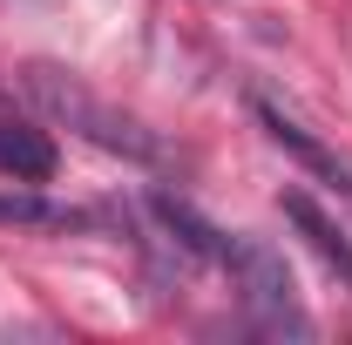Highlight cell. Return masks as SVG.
<instances>
[{
    "mask_svg": "<svg viewBox=\"0 0 352 345\" xmlns=\"http://www.w3.org/2000/svg\"><path fill=\"white\" fill-rule=\"evenodd\" d=\"M223 271H230V285H237V298H244V318H251V332H271V339H311V318L298 291H292V271L285 258L258 244V237H223Z\"/></svg>",
    "mask_w": 352,
    "mask_h": 345,
    "instance_id": "6da1fadb",
    "label": "cell"
},
{
    "mask_svg": "<svg viewBox=\"0 0 352 345\" xmlns=\"http://www.w3.org/2000/svg\"><path fill=\"white\" fill-rule=\"evenodd\" d=\"M28 95L41 102L47 115H61L68 129H82L88 142H102V149H116V156H135V163H149L156 156V135L142 129V122H129V115H116L109 102H95L68 68H47V61H34L28 68Z\"/></svg>",
    "mask_w": 352,
    "mask_h": 345,
    "instance_id": "7a4b0ae2",
    "label": "cell"
},
{
    "mask_svg": "<svg viewBox=\"0 0 352 345\" xmlns=\"http://www.w3.org/2000/svg\"><path fill=\"white\" fill-rule=\"evenodd\" d=\"M251 115L264 122V135H271V142H278V149H285L298 170H311L325 190H332V197H346V203H352V163H339V156H332V149H325V142H318L305 122H292V115H285L278 102H264V95L251 102Z\"/></svg>",
    "mask_w": 352,
    "mask_h": 345,
    "instance_id": "3957f363",
    "label": "cell"
},
{
    "mask_svg": "<svg viewBox=\"0 0 352 345\" xmlns=\"http://www.w3.org/2000/svg\"><path fill=\"white\" fill-rule=\"evenodd\" d=\"M54 163H61V156H54L47 129L21 122V115H0V176H14V183H47Z\"/></svg>",
    "mask_w": 352,
    "mask_h": 345,
    "instance_id": "277c9868",
    "label": "cell"
},
{
    "mask_svg": "<svg viewBox=\"0 0 352 345\" xmlns=\"http://www.w3.org/2000/svg\"><path fill=\"white\" fill-rule=\"evenodd\" d=\"M285 216L298 223V237H305L311 251L325 258V271H332V278H346V285H352V237H346V230H339V223H332L325 210H318V203H311L305 190H292V197H285Z\"/></svg>",
    "mask_w": 352,
    "mask_h": 345,
    "instance_id": "5b68a950",
    "label": "cell"
},
{
    "mask_svg": "<svg viewBox=\"0 0 352 345\" xmlns=\"http://www.w3.org/2000/svg\"><path fill=\"white\" fill-rule=\"evenodd\" d=\"M0 223H21V230H82L95 223L88 210H68V203H47V197H28V190H14V197H0Z\"/></svg>",
    "mask_w": 352,
    "mask_h": 345,
    "instance_id": "8992f818",
    "label": "cell"
}]
</instances>
